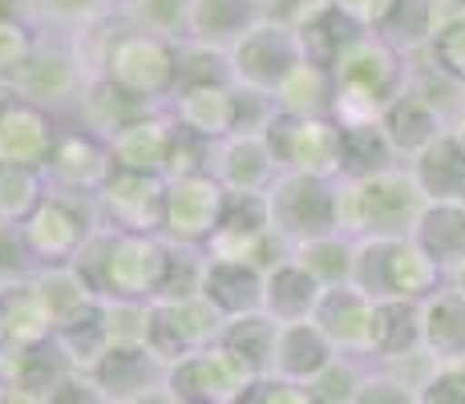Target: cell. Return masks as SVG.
<instances>
[{
  "label": "cell",
  "instance_id": "7c38bea8",
  "mask_svg": "<svg viewBox=\"0 0 465 404\" xmlns=\"http://www.w3.org/2000/svg\"><path fill=\"white\" fill-rule=\"evenodd\" d=\"M166 178L158 174H130L114 170L97 191L102 222L122 235H163L166 222Z\"/></svg>",
  "mask_w": 465,
  "mask_h": 404
},
{
  "label": "cell",
  "instance_id": "f5cc1de1",
  "mask_svg": "<svg viewBox=\"0 0 465 404\" xmlns=\"http://www.w3.org/2000/svg\"><path fill=\"white\" fill-rule=\"evenodd\" d=\"M445 283H453V287H458V291L465 295V267H461V271H458V275H453V280H445Z\"/></svg>",
  "mask_w": 465,
  "mask_h": 404
},
{
  "label": "cell",
  "instance_id": "9a60e30c",
  "mask_svg": "<svg viewBox=\"0 0 465 404\" xmlns=\"http://www.w3.org/2000/svg\"><path fill=\"white\" fill-rule=\"evenodd\" d=\"M247 376L219 344L199 348L166 368V392L178 404H231L247 389Z\"/></svg>",
  "mask_w": 465,
  "mask_h": 404
},
{
  "label": "cell",
  "instance_id": "52a82bcc",
  "mask_svg": "<svg viewBox=\"0 0 465 404\" xmlns=\"http://www.w3.org/2000/svg\"><path fill=\"white\" fill-rule=\"evenodd\" d=\"M102 227L105 222H102L97 194L49 186L45 202L29 214L21 235L29 242V255L37 259V267H53V263H74L77 251H82Z\"/></svg>",
  "mask_w": 465,
  "mask_h": 404
},
{
  "label": "cell",
  "instance_id": "1f68e13d",
  "mask_svg": "<svg viewBox=\"0 0 465 404\" xmlns=\"http://www.w3.org/2000/svg\"><path fill=\"white\" fill-rule=\"evenodd\" d=\"M272 102H275V113H288V118H332V102H336L332 69L303 57L300 65L280 81Z\"/></svg>",
  "mask_w": 465,
  "mask_h": 404
},
{
  "label": "cell",
  "instance_id": "8992f818",
  "mask_svg": "<svg viewBox=\"0 0 465 404\" xmlns=\"http://www.w3.org/2000/svg\"><path fill=\"white\" fill-rule=\"evenodd\" d=\"M445 275L429 263V255L413 239H364L356 242L352 287H361L372 303L384 300H413L425 303Z\"/></svg>",
  "mask_w": 465,
  "mask_h": 404
},
{
  "label": "cell",
  "instance_id": "7402d4cb",
  "mask_svg": "<svg viewBox=\"0 0 465 404\" xmlns=\"http://www.w3.org/2000/svg\"><path fill=\"white\" fill-rule=\"evenodd\" d=\"M199 295L219 311L223 320L252 316L263 311V271L252 263H235V259H203Z\"/></svg>",
  "mask_w": 465,
  "mask_h": 404
},
{
  "label": "cell",
  "instance_id": "4dcf8cb0",
  "mask_svg": "<svg viewBox=\"0 0 465 404\" xmlns=\"http://www.w3.org/2000/svg\"><path fill=\"white\" fill-rule=\"evenodd\" d=\"M421 348L437 364L465 356V295L453 283H441L421 303Z\"/></svg>",
  "mask_w": 465,
  "mask_h": 404
},
{
  "label": "cell",
  "instance_id": "5b68a950",
  "mask_svg": "<svg viewBox=\"0 0 465 404\" xmlns=\"http://www.w3.org/2000/svg\"><path fill=\"white\" fill-rule=\"evenodd\" d=\"M89 77H97V74L89 69L77 37H65V33H37V44H33L25 69L13 77V85H8V97L29 102L49 113V118L65 122L69 110L77 105V97L85 94Z\"/></svg>",
  "mask_w": 465,
  "mask_h": 404
},
{
  "label": "cell",
  "instance_id": "c3c4849f",
  "mask_svg": "<svg viewBox=\"0 0 465 404\" xmlns=\"http://www.w3.org/2000/svg\"><path fill=\"white\" fill-rule=\"evenodd\" d=\"M417 400H421V404H465V384L450 380V376L437 368V372L429 376L425 389L417 392Z\"/></svg>",
  "mask_w": 465,
  "mask_h": 404
},
{
  "label": "cell",
  "instance_id": "b9f144b4",
  "mask_svg": "<svg viewBox=\"0 0 465 404\" xmlns=\"http://www.w3.org/2000/svg\"><path fill=\"white\" fill-rule=\"evenodd\" d=\"M372 372V360H361V356H336L316 380L308 384L316 404H356L364 380Z\"/></svg>",
  "mask_w": 465,
  "mask_h": 404
},
{
  "label": "cell",
  "instance_id": "836d02e7",
  "mask_svg": "<svg viewBox=\"0 0 465 404\" xmlns=\"http://www.w3.org/2000/svg\"><path fill=\"white\" fill-rule=\"evenodd\" d=\"M138 113H146V110H138L134 102H126V97L110 85V81L97 74V77H89L85 94L77 97V105L69 110V118L61 125H77V130L94 133V138L114 142V133H118L126 122L138 118Z\"/></svg>",
  "mask_w": 465,
  "mask_h": 404
},
{
  "label": "cell",
  "instance_id": "ee69618b",
  "mask_svg": "<svg viewBox=\"0 0 465 404\" xmlns=\"http://www.w3.org/2000/svg\"><path fill=\"white\" fill-rule=\"evenodd\" d=\"M255 8H259V21L308 33L320 16L332 13V0H255Z\"/></svg>",
  "mask_w": 465,
  "mask_h": 404
},
{
  "label": "cell",
  "instance_id": "d590c367",
  "mask_svg": "<svg viewBox=\"0 0 465 404\" xmlns=\"http://www.w3.org/2000/svg\"><path fill=\"white\" fill-rule=\"evenodd\" d=\"M33 283L41 291V303L53 320V336L61 328H69L74 320H82L85 311L97 308V295L89 291V283L74 271L69 263H53V267H37L33 271Z\"/></svg>",
  "mask_w": 465,
  "mask_h": 404
},
{
  "label": "cell",
  "instance_id": "7bdbcfd3",
  "mask_svg": "<svg viewBox=\"0 0 465 404\" xmlns=\"http://www.w3.org/2000/svg\"><path fill=\"white\" fill-rule=\"evenodd\" d=\"M33 44H37V29L29 21H21L16 13H0V89L8 94L13 77L25 69Z\"/></svg>",
  "mask_w": 465,
  "mask_h": 404
},
{
  "label": "cell",
  "instance_id": "ba28073f",
  "mask_svg": "<svg viewBox=\"0 0 465 404\" xmlns=\"http://www.w3.org/2000/svg\"><path fill=\"white\" fill-rule=\"evenodd\" d=\"M336 202L340 178H312V174H280L267 191V219L272 235L288 251L312 239L336 235Z\"/></svg>",
  "mask_w": 465,
  "mask_h": 404
},
{
  "label": "cell",
  "instance_id": "bcb514c9",
  "mask_svg": "<svg viewBox=\"0 0 465 404\" xmlns=\"http://www.w3.org/2000/svg\"><path fill=\"white\" fill-rule=\"evenodd\" d=\"M356 404H421V400H417V389H409L405 380H397V376H389L384 368L372 364Z\"/></svg>",
  "mask_w": 465,
  "mask_h": 404
},
{
  "label": "cell",
  "instance_id": "9c48e42d",
  "mask_svg": "<svg viewBox=\"0 0 465 404\" xmlns=\"http://www.w3.org/2000/svg\"><path fill=\"white\" fill-rule=\"evenodd\" d=\"M308 57L303 53V37L296 29H283L272 21H255L235 44L227 49V74L231 85L252 89V94L272 97L280 81Z\"/></svg>",
  "mask_w": 465,
  "mask_h": 404
},
{
  "label": "cell",
  "instance_id": "d4e9b609",
  "mask_svg": "<svg viewBox=\"0 0 465 404\" xmlns=\"http://www.w3.org/2000/svg\"><path fill=\"white\" fill-rule=\"evenodd\" d=\"M336 348L312 320L303 323H283L275 336V356H272V376L288 384H312L328 364L336 360Z\"/></svg>",
  "mask_w": 465,
  "mask_h": 404
},
{
  "label": "cell",
  "instance_id": "e575fe53",
  "mask_svg": "<svg viewBox=\"0 0 465 404\" xmlns=\"http://www.w3.org/2000/svg\"><path fill=\"white\" fill-rule=\"evenodd\" d=\"M114 8L118 0H16L21 21H29L37 33H65V37L110 21Z\"/></svg>",
  "mask_w": 465,
  "mask_h": 404
},
{
  "label": "cell",
  "instance_id": "f6af8a7d",
  "mask_svg": "<svg viewBox=\"0 0 465 404\" xmlns=\"http://www.w3.org/2000/svg\"><path fill=\"white\" fill-rule=\"evenodd\" d=\"M425 57L433 61L445 77H453L458 85H465V21L433 33V41L425 44Z\"/></svg>",
  "mask_w": 465,
  "mask_h": 404
},
{
  "label": "cell",
  "instance_id": "f35d334b",
  "mask_svg": "<svg viewBox=\"0 0 465 404\" xmlns=\"http://www.w3.org/2000/svg\"><path fill=\"white\" fill-rule=\"evenodd\" d=\"M292 255L308 267V275L320 287H340V283H352V263H356V242L348 235H324V239H312L296 247Z\"/></svg>",
  "mask_w": 465,
  "mask_h": 404
},
{
  "label": "cell",
  "instance_id": "7dc6e473",
  "mask_svg": "<svg viewBox=\"0 0 465 404\" xmlns=\"http://www.w3.org/2000/svg\"><path fill=\"white\" fill-rule=\"evenodd\" d=\"M389 8H392V0H332V13L344 16L361 33H377L381 21L389 16Z\"/></svg>",
  "mask_w": 465,
  "mask_h": 404
},
{
  "label": "cell",
  "instance_id": "681fc988",
  "mask_svg": "<svg viewBox=\"0 0 465 404\" xmlns=\"http://www.w3.org/2000/svg\"><path fill=\"white\" fill-rule=\"evenodd\" d=\"M441 368L450 380H458V384H465V356H453V360H445V364H437Z\"/></svg>",
  "mask_w": 465,
  "mask_h": 404
},
{
  "label": "cell",
  "instance_id": "816d5d0a",
  "mask_svg": "<svg viewBox=\"0 0 465 404\" xmlns=\"http://www.w3.org/2000/svg\"><path fill=\"white\" fill-rule=\"evenodd\" d=\"M130 404H178V400L170 397L166 389H154V392H146V397H138V400H130Z\"/></svg>",
  "mask_w": 465,
  "mask_h": 404
},
{
  "label": "cell",
  "instance_id": "f907efd6",
  "mask_svg": "<svg viewBox=\"0 0 465 404\" xmlns=\"http://www.w3.org/2000/svg\"><path fill=\"white\" fill-rule=\"evenodd\" d=\"M450 130L465 142V85H461V97H458V110H453V125H450Z\"/></svg>",
  "mask_w": 465,
  "mask_h": 404
},
{
  "label": "cell",
  "instance_id": "8d00e7d4",
  "mask_svg": "<svg viewBox=\"0 0 465 404\" xmlns=\"http://www.w3.org/2000/svg\"><path fill=\"white\" fill-rule=\"evenodd\" d=\"M114 16L134 33H150V37L183 44L186 21H191V0H118Z\"/></svg>",
  "mask_w": 465,
  "mask_h": 404
},
{
  "label": "cell",
  "instance_id": "3957f363",
  "mask_svg": "<svg viewBox=\"0 0 465 404\" xmlns=\"http://www.w3.org/2000/svg\"><path fill=\"white\" fill-rule=\"evenodd\" d=\"M425 211V194L409 166L381 170L372 178H340L336 227L352 242L364 239H413Z\"/></svg>",
  "mask_w": 465,
  "mask_h": 404
},
{
  "label": "cell",
  "instance_id": "484cf974",
  "mask_svg": "<svg viewBox=\"0 0 465 404\" xmlns=\"http://www.w3.org/2000/svg\"><path fill=\"white\" fill-rule=\"evenodd\" d=\"M405 166L413 174V182L421 186L425 202H465V142L453 130L429 142Z\"/></svg>",
  "mask_w": 465,
  "mask_h": 404
},
{
  "label": "cell",
  "instance_id": "5bb4252c",
  "mask_svg": "<svg viewBox=\"0 0 465 404\" xmlns=\"http://www.w3.org/2000/svg\"><path fill=\"white\" fill-rule=\"evenodd\" d=\"M207 174L227 194H267L280 178V162H275L263 130H235L231 138L211 146Z\"/></svg>",
  "mask_w": 465,
  "mask_h": 404
},
{
  "label": "cell",
  "instance_id": "4316f807",
  "mask_svg": "<svg viewBox=\"0 0 465 404\" xmlns=\"http://www.w3.org/2000/svg\"><path fill=\"white\" fill-rule=\"evenodd\" d=\"M413 242L445 280H453L465 267V202H425L413 227Z\"/></svg>",
  "mask_w": 465,
  "mask_h": 404
},
{
  "label": "cell",
  "instance_id": "60d3db41",
  "mask_svg": "<svg viewBox=\"0 0 465 404\" xmlns=\"http://www.w3.org/2000/svg\"><path fill=\"white\" fill-rule=\"evenodd\" d=\"M49 194L41 170H8L0 166V227H25Z\"/></svg>",
  "mask_w": 465,
  "mask_h": 404
},
{
  "label": "cell",
  "instance_id": "603a6c76",
  "mask_svg": "<svg viewBox=\"0 0 465 404\" xmlns=\"http://www.w3.org/2000/svg\"><path fill=\"white\" fill-rule=\"evenodd\" d=\"M381 130H384V138H389L392 154L405 166L409 158L421 154L429 142H437L450 130V113L437 110L433 102H425L417 89H405V94L381 113Z\"/></svg>",
  "mask_w": 465,
  "mask_h": 404
},
{
  "label": "cell",
  "instance_id": "6da1fadb",
  "mask_svg": "<svg viewBox=\"0 0 465 404\" xmlns=\"http://www.w3.org/2000/svg\"><path fill=\"white\" fill-rule=\"evenodd\" d=\"M328 69L336 81L332 122L340 130H352V125H377L381 113L405 94L413 57L392 49L381 33H356Z\"/></svg>",
  "mask_w": 465,
  "mask_h": 404
},
{
  "label": "cell",
  "instance_id": "6f0895ef",
  "mask_svg": "<svg viewBox=\"0 0 465 404\" xmlns=\"http://www.w3.org/2000/svg\"><path fill=\"white\" fill-rule=\"evenodd\" d=\"M5 97H8V94H5V89H0V105H5Z\"/></svg>",
  "mask_w": 465,
  "mask_h": 404
},
{
  "label": "cell",
  "instance_id": "277c9868",
  "mask_svg": "<svg viewBox=\"0 0 465 404\" xmlns=\"http://www.w3.org/2000/svg\"><path fill=\"white\" fill-rule=\"evenodd\" d=\"M97 74L138 110H170L178 94V44L118 25Z\"/></svg>",
  "mask_w": 465,
  "mask_h": 404
},
{
  "label": "cell",
  "instance_id": "f1b7e54d",
  "mask_svg": "<svg viewBox=\"0 0 465 404\" xmlns=\"http://www.w3.org/2000/svg\"><path fill=\"white\" fill-rule=\"evenodd\" d=\"M275 336H280V323L272 316H263V311H252V316H235L223 323L214 344L239 364V372L247 380H263V376H272Z\"/></svg>",
  "mask_w": 465,
  "mask_h": 404
},
{
  "label": "cell",
  "instance_id": "ac0fdd59",
  "mask_svg": "<svg viewBox=\"0 0 465 404\" xmlns=\"http://www.w3.org/2000/svg\"><path fill=\"white\" fill-rule=\"evenodd\" d=\"M57 133H61L57 118H49V113L29 102L5 97V105H0V166L45 170Z\"/></svg>",
  "mask_w": 465,
  "mask_h": 404
},
{
  "label": "cell",
  "instance_id": "f546056e",
  "mask_svg": "<svg viewBox=\"0 0 465 404\" xmlns=\"http://www.w3.org/2000/svg\"><path fill=\"white\" fill-rule=\"evenodd\" d=\"M255 21H259L255 0H191L186 41L214 53H227Z\"/></svg>",
  "mask_w": 465,
  "mask_h": 404
},
{
  "label": "cell",
  "instance_id": "ab89813d",
  "mask_svg": "<svg viewBox=\"0 0 465 404\" xmlns=\"http://www.w3.org/2000/svg\"><path fill=\"white\" fill-rule=\"evenodd\" d=\"M392 166H401V158L392 154L381 122L344 130V162H340V178H372V174L392 170Z\"/></svg>",
  "mask_w": 465,
  "mask_h": 404
},
{
  "label": "cell",
  "instance_id": "11a10c76",
  "mask_svg": "<svg viewBox=\"0 0 465 404\" xmlns=\"http://www.w3.org/2000/svg\"><path fill=\"white\" fill-rule=\"evenodd\" d=\"M0 5H5V8H13V13H16V0H0Z\"/></svg>",
  "mask_w": 465,
  "mask_h": 404
},
{
  "label": "cell",
  "instance_id": "2e32d148",
  "mask_svg": "<svg viewBox=\"0 0 465 404\" xmlns=\"http://www.w3.org/2000/svg\"><path fill=\"white\" fill-rule=\"evenodd\" d=\"M45 182L61 186V191H85L97 194L105 186V178L114 174V158H110V142L94 138V133L77 130V125H61L53 154L45 162Z\"/></svg>",
  "mask_w": 465,
  "mask_h": 404
},
{
  "label": "cell",
  "instance_id": "d6986e66",
  "mask_svg": "<svg viewBox=\"0 0 465 404\" xmlns=\"http://www.w3.org/2000/svg\"><path fill=\"white\" fill-rule=\"evenodd\" d=\"M170 118L178 130L194 133L203 142H223L239 130V89L231 81H211V85H186L170 102Z\"/></svg>",
  "mask_w": 465,
  "mask_h": 404
},
{
  "label": "cell",
  "instance_id": "ffe728a7",
  "mask_svg": "<svg viewBox=\"0 0 465 404\" xmlns=\"http://www.w3.org/2000/svg\"><path fill=\"white\" fill-rule=\"evenodd\" d=\"M178 125L166 110L154 113H138L134 122H126L110 142V158L114 170H130V174H158L166 178L170 166V150H174Z\"/></svg>",
  "mask_w": 465,
  "mask_h": 404
},
{
  "label": "cell",
  "instance_id": "9f6ffc18",
  "mask_svg": "<svg viewBox=\"0 0 465 404\" xmlns=\"http://www.w3.org/2000/svg\"><path fill=\"white\" fill-rule=\"evenodd\" d=\"M450 5H458V8H465V0H450Z\"/></svg>",
  "mask_w": 465,
  "mask_h": 404
},
{
  "label": "cell",
  "instance_id": "74e56055",
  "mask_svg": "<svg viewBox=\"0 0 465 404\" xmlns=\"http://www.w3.org/2000/svg\"><path fill=\"white\" fill-rule=\"evenodd\" d=\"M377 33L405 57L425 53V44L433 41V0H392Z\"/></svg>",
  "mask_w": 465,
  "mask_h": 404
},
{
  "label": "cell",
  "instance_id": "44dd1931",
  "mask_svg": "<svg viewBox=\"0 0 465 404\" xmlns=\"http://www.w3.org/2000/svg\"><path fill=\"white\" fill-rule=\"evenodd\" d=\"M89 376L110 404H130L154 389H166V364L150 348H110L89 368Z\"/></svg>",
  "mask_w": 465,
  "mask_h": 404
},
{
  "label": "cell",
  "instance_id": "d6a6232c",
  "mask_svg": "<svg viewBox=\"0 0 465 404\" xmlns=\"http://www.w3.org/2000/svg\"><path fill=\"white\" fill-rule=\"evenodd\" d=\"M425 352L421 348V303L384 300L372 311V364H389L401 356Z\"/></svg>",
  "mask_w": 465,
  "mask_h": 404
},
{
  "label": "cell",
  "instance_id": "db71d44e",
  "mask_svg": "<svg viewBox=\"0 0 465 404\" xmlns=\"http://www.w3.org/2000/svg\"><path fill=\"white\" fill-rule=\"evenodd\" d=\"M8 344V336H5V323H0V348H5Z\"/></svg>",
  "mask_w": 465,
  "mask_h": 404
},
{
  "label": "cell",
  "instance_id": "8fae6325",
  "mask_svg": "<svg viewBox=\"0 0 465 404\" xmlns=\"http://www.w3.org/2000/svg\"><path fill=\"white\" fill-rule=\"evenodd\" d=\"M219 311L211 308L203 295H186V300H158L150 303V331H146V348L158 356L166 368L178 364L183 356L211 348L223 331Z\"/></svg>",
  "mask_w": 465,
  "mask_h": 404
},
{
  "label": "cell",
  "instance_id": "7a4b0ae2",
  "mask_svg": "<svg viewBox=\"0 0 465 404\" xmlns=\"http://www.w3.org/2000/svg\"><path fill=\"white\" fill-rule=\"evenodd\" d=\"M69 267L89 283L97 300L154 303L170 271V242L163 235H122L102 227Z\"/></svg>",
  "mask_w": 465,
  "mask_h": 404
},
{
  "label": "cell",
  "instance_id": "30bf717a",
  "mask_svg": "<svg viewBox=\"0 0 465 404\" xmlns=\"http://www.w3.org/2000/svg\"><path fill=\"white\" fill-rule=\"evenodd\" d=\"M272 154L280 162V174H312V178H340L344 162V130L332 118H288L275 113L263 125Z\"/></svg>",
  "mask_w": 465,
  "mask_h": 404
},
{
  "label": "cell",
  "instance_id": "83f0119b",
  "mask_svg": "<svg viewBox=\"0 0 465 404\" xmlns=\"http://www.w3.org/2000/svg\"><path fill=\"white\" fill-rule=\"evenodd\" d=\"M0 323L13 348H37L53 340V320L41 303L33 275H8L0 280Z\"/></svg>",
  "mask_w": 465,
  "mask_h": 404
},
{
  "label": "cell",
  "instance_id": "4fadbf2b",
  "mask_svg": "<svg viewBox=\"0 0 465 404\" xmlns=\"http://www.w3.org/2000/svg\"><path fill=\"white\" fill-rule=\"evenodd\" d=\"M227 211V191L214 182L211 174H194V178H178L166 186V222H163V239L178 242V247H199L207 251V242L214 239Z\"/></svg>",
  "mask_w": 465,
  "mask_h": 404
},
{
  "label": "cell",
  "instance_id": "cb8c5ba5",
  "mask_svg": "<svg viewBox=\"0 0 465 404\" xmlns=\"http://www.w3.org/2000/svg\"><path fill=\"white\" fill-rule=\"evenodd\" d=\"M324 287L308 275V267L300 263L296 255L275 259L263 271V316H272L275 323H303L312 320Z\"/></svg>",
  "mask_w": 465,
  "mask_h": 404
},
{
  "label": "cell",
  "instance_id": "e0dca14e",
  "mask_svg": "<svg viewBox=\"0 0 465 404\" xmlns=\"http://www.w3.org/2000/svg\"><path fill=\"white\" fill-rule=\"evenodd\" d=\"M372 311H377V303L361 287L340 283V287H324L316 311H312V323L332 340L340 356L372 360Z\"/></svg>",
  "mask_w": 465,
  "mask_h": 404
}]
</instances>
